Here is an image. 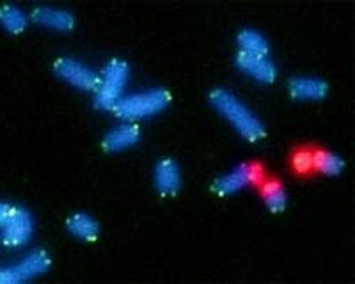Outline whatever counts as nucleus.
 <instances>
[{
  "label": "nucleus",
  "instance_id": "obj_7",
  "mask_svg": "<svg viewBox=\"0 0 355 284\" xmlns=\"http://www.w3.org/2000/svg\"><path fill=\"white\" fill-rule=\"evenodd\" d=\"M236 64H239V68L242 69L243 73H247L249 77L256 78L259 82H265V84H272L275 77H277V68H275V64L268 57L239 52Z\"/></svg>",
  "mask_w": 355,
  "mask_h": 284
},
{
  "label": "nucleus",
  "instance_id": "obj_11",
  "mask_svg": "<svg viewBox=\"0 0 355 284\" xmlns=\"http://www.w3.org/2000/svg\"><path fill=\"white\" fill-rule=\"evenodd\" d=\"M249 183V163H242V166H239L234 170H231L230 175L218 178L214 183V190L218 195H230L234 194V192H239L240 188H243Z\"/></svg>",
  "mask_w": 355,
  "mask_h": 284
},
{
  "label": "nucleus",
  "instance_id": "obj_13",
  "mask_svg": "<svg viewBox=\"0 0 355 284\" xmlns=\"http://www.w3.org/2000/svg\"><path fill=\"white\" fill-rule=\"evenodd\" d=\"M68 231L77 238L85 240V242H94L100 235V226L93 217L85 215V213H75L66 222Z\"/></svg>",
  "mask_w": 355,
  "mask_h": 284
},
{
  "label": "nucleus",
  "instance_id": "obj_14",
  "mask_svg": "<svg viewBox=\"0 0 355 284\" xmlns=\"http://www.w3.org/2000/svg\"><path fill=\"white\" fill-rule=\"evenodd\" d=\"M261 194L268 210L274 211V213H281L286 208V194H284V188L281 187L279 181L265 179L261 185Z\"/></svg>",
  "mask_w": 355,
  "mask_h": 284
},
{
  "label": "nucleus",
  "instance_id": "obj_12",
  "mask_svg": "<svg viewBox=\"0 0 355 284\" xmlns=\"http://www.w3.org/2000/svg\"><path fill=\"white\" fill-rule=\"evenodd\" d=\"M139 128L133 125H125L114 128L107 137L103 139V150L105 151H123L126 148L137 144L139 141Z\"/></svg>",
  "mask_w": 355,
  "mask_h": 284
},
{
  "label": "nucleus",
  "instance_id": "obj_5",
  "mask_svg": "<svg viewBox=\"0 0 355 284\" xmlns=\"http://www.w3.org/2000/svg\"><path fill=\"white\" fill-rule=\"evenodd\" d=\"M50 256L44 251H34L33 254H28L21 261H18L12 267H4L0 270V281L2 284H17L24 283V281L34 279V277L41 276L50 268Z\"/></svg>",
  "mask_w": 355,
  "mask_h": 284
},
{
  "label": "nucleus",
  "instance_id": "obj_16",
  "mask_svg": "<svg viewBox=\"0 0 355 284\" xmlns=\"http://www.w3.org/2000/svg\"><path fill=\"white\" fill-rule=\"evenodd\" d=\"M315 154V169L323 172L327 176H338L343 170L345 162L343 159H339L338 154L329 153V151H313Z\"/></svg>",
  "mask_w": 355,
  "mask_h": 284
},
{
  "label": "nucleus",
  "instance_id": "obj_19",
  "mask_svg": "<svg viewBox=\"0 0 355 284\" xmlns=\"http://www.w3.org/2000/svg\"><path fill=\"white\" fill-rule=\"evenodd\" d=\"M249 179L250 185L261 187L263 181H265V170H263L261 163H249Z\"/></svg>",
  "mask_w": 355,
  "mask_h": 284
},
{
  "label": "nucleus",
  "instance_id": "obj_15",
  "mask_svg": "<svg viewBox=\"0 0 355 284\" xmlns=\"http://www.w3.org/2000/svg\"><path fill=\"white\" fill-rule=\"evenodd\" d=\"M239 45L240 52L250 53V55H268V43H266L265 37L261 36L256 30H250V28H245L239 34Z\"/></svg>",
  "mask_w": 355,
  "mask_h": 284
},
{
  "label": "nucleus",
  "instance_id": "obj_1",
  "mask_svg": "<svg viewBox=\"0 0 355 284\" xmlns=\"http://www.w3.org/2000/svg\"><path fill=\"white\" fill-rule=\"evenodd\" d=\"M210 102L234 126V130L239 132L242 137H245L247 141L256 142L265 137V126L259 123V119L254 118L252 112L240 102L239 98L227 93L226 89L211 91Z\"/></svg>",
  "mask_w": 355,
  "mask_h": 284
},
{
  "label": "nucleus",
  "instance_id": "obj_10",
  "mask_svg": "<svg viewBox=\"0 0 355 284\" xmlns=\"http://www.w3.org/2000/svg\"><path fill=\"white\" fill-rule=\"evenodd\" d=\"M33 18L36 24L59 30V33H69L75 25V18H73L71 12L62 11V9L37 8L34 9Z\"/></svg>",
  "mask_w": 355,
  "mask_h": 284
},
{
  "label": "nucleus",
  "instance_id": "obj_4",
  "mask_svg": "<svg viewBox=\"0 0 355 284\" xmlns=\"http://www.w3.org/2000/svg\"><path fill=\"white\" fill-rule=\"evenodd\" d=\"M171 103V94L166 89H151L144 93L132 94V96L123 98L121 102L117 103L114 112L117 118L135 121V119L148 118L155 116L157 112L166 109Z\"/></svg>",
  "mask_w": 355,
  "mask_h": 284
},
{
  "label": "nucleus",
  "instance_id": "obj_17",
  "mask_svg": "<svg viewBox=\"0 0 355 284\" xmlns=\"http://www.w3.org/2000/svg\"><path fill=\"white\" fill-rule=\"evenodd\" d=\"M0 21H2L6 30L12 34L24 33L25 27H27V18L15 6H4L2 8V11H0Z\"/></svg>",
  "mask_w": 355,
  "mask_h": 284
},
{
  "label": "nucleus",
  "instance_id": "obj_8",
  "mask_svg": "<svg viewBox=\"0 0 355 284\" xmlns=\"http://www.w3.org/2000/svg\"><path fill=\"white\" fill-rule=\"evenodd\" d=\"M155 185L162 195H174L180 190L182 185V176L180 169L171 159H164L158 162L155 169Z\"/></svg>",
  "mask_w": 355,
  "mask_h": 284
},
{
  "label": "nucleus",
  "instance_id": "obj_3",
  "mask_svg": "<svg viewBox=\"0 0 355 284\" xmlns=\"http://www.w3.org/2000/svg\"><path fill=\"white\" fill-rule=\"evenodd\" d=\"M0 231L2 244L9 249L25 245L34 233L33 217L25 208L2 203L0 206Z\"/></svg>",
  "mask_w": 355,
  "mask_h": 284
},
{
  "label": "nucleus",
  "instance_id": "obj_2",
  "mask_svg": "<svg viewBox=\"0 0 355 284\" xmlns=\"http://www.w3.org/2000/svg\"><path fill=\"white\" fill-rule=\"evenodd\" d=\"M130 69L128 64L123 61H110L103 68L100 77V84L96 87L94 105L103 110H114L116 105L123 100V91L128 82Z\"/></svg>",
  "mask_w": 355,
  "mask_h": 284
},
{
  "label": "nucleus",
  "instance_id": "obj_6",
  "mask_svg": "<svg viewBox=\"0 0 355 284\" xmlns=\"http://www.w3.org/2000/svg\"><path fill=\"white\" fill-rule=\"evenodd\" d=\"M53 71L61 78H64L66 82L75 85L77 89L82 91H96L98 84H100V78L87 66H84L78 61H73V59H68V57L57 59L53 62Z\"/></svg>",
  "mask_w": 355,
  "mask_h": 284
},
{
  "label": "nucleus",
  "instance_id": "obj_18",
  "mask_svg": "<svg viewBox=\"0 0 355 284\" xmlns=\"http://www.w3.org/2000/svg\"><path fill=\"white\" fill-rule=\"evenodd\" d=\"M291 166H293L295 172L299 175H309L311 170H315V154L313 151L302 148V150H297L291 157Z\"/></svg>",
  "mask_w": 355,
  "mask_h": 284
},
{
  "label": "nucleus",
  "instance_id": "obj_9",
  "mask_svg": "<svg viewBox=\"0 0 355 284\" xmlns=\"http://www.w3.org/2000/svg\"><path fill=\"white\" fill-rule=\"evenodd\" d=\"M291 98L295 100H322L327 96L329 85L320 78H293L288 84Z\"/></svg>",
  "mask_w": 355,
  "mask_h": 284
}]
</instances>
